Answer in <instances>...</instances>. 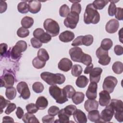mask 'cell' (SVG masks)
<instances>
[{
  "label": "cell",
  "instance_id": "cell-36",
  "mask_svg": "<svg viewBox=\"0 0 123 123\" xmlns=\"http://www.w3.org/2000/svg\"><path fill=\"white\" fill-rule=\"evenodd\" d=\"M113 45V42L112 40L110 38H104L101 42L100 47L103 49L108 50L110 49Z\"/></svg>",
  "mask_w": 123,
  "mask_h": 123
},
{
  "label": "cell",
  "instance_id": "cell-41",
  "mask_svg": "<svg viewBox=\"0 0 123 123\" xmlns=\"http://www.w3.org/2000/svg\"><path fill=\"white\" fill-rule=\"evenodd\" d=\"M17 35L20 37L24 38L29 35V31L27 28L21 27L17 30Z\"/></svg>",
  "mask_w": 123,
  "mask_h": 123
},
{
  "label": "cell",
  "instance_id": "cell-2",
  "mask_svg": "<svg viewBox=\"0 0 123 123\" xmlns=\"http://www.w3.org/2000/svg\"><path fill=\"white\" fill-rule=\"evenodd\" d=\"M41 79L49 85H61L65 81V77L63 74L56 73L53 74L48 72H44L41 73Z\"/></svg>",
  "mask_w": 123,
  "mask_h": 123
},
{
  "label": "cell",
  "instance_id": "cell-48",
  "mask_svg": "<svg viewBox=\"0 0 123 123\" xmlns=\"http://www.w3.org/2000/svg\"><path fill=\"white\" fill-rule=\"evenodd\" d=\"M51 39V36L48 33L45 32L40 37L39 40L42 43H47L49 42Z\"/></svg>",
  "mask_w": 123,
  "mask_h": 123
},
{
  "label": "cell",
  "instance_id": "cell-30",
  "mask_svg": "<svg viewBox=\"0 0 123 123\" xmlns=\"http://www.w3.org/2000/svg\"><path fill=\"white\" fill-rule=\"evenodd\" d=\"M37 57L44 62L48 61L49 58L48 52L45 49L43 48L40 49L38 50L37 53Z\"/></svg>",
  "mask_w": 123,
  "mask_h": 123
},
{
  "label": "cell",
  "instance_id": "cell-43",
  "mask_svg": "<svg viewBox=\"0 0 123 123\" xmlns=\"http://www.w3.org/2000/svg\"><path fill=\"white\" fill-rule=\"evenodd\" d=\"M81 62L86 66L90 65L92 63V58L91 56L84 53L81 59Z\"/></svg>",
  "mask_w": 123,
  "mask_h": 123
},
{
  "label": "cell",
  "instance_id": "cell-17",
  "mask_svg": "<svg viewBox=\"0 0 123 123\" xmlns=\"http://www.w3.org/2000/svg\"><path fill=\"white\" fill-rule=\"evenodd\" d=\"M58 66L60 70L66 72L71 69L73 66V63L69 59L63 58L60 61Z\"/></svg>",
  "mask_w": 123,
  "mask_h": 123
},
{
  "label": "cell",
  "instance_id": "cell-54",
  "mask_svg": "<svg viewBox=\"0 0 123 123\" xmlns=\"http://www.w3.org/2000/svg\"><path fill=\"white\" fill-rule=\"evenodd\" d=\"M83 36H80L77 37L76 38H75L72 43V45L73 46L77 47L80 45H83Z\"/></svg>",
  "mask_w": 123,
  "mask_h": 123
},
{
  "label": "cell",
  "instance_id": "cell-35",
  "mask_svg": "<svg viewBox=\"0 0 123 123\" xmlns=\"http://www.w3.org/2000/svg\"><path fill=\"white\" fill-rule=\"evenodd\" d=\"M109 1L104 0H96L93 1L92 4L96 10H102L108 3Z\"/></svg>",
  "mask_w": 123,
  "mask_h": 123
},
{
  "label": "cell",
  "instance_id": "cell-58",
  "mask_svg": "<svg viewBox=\"0 0 123 123\" xmlns=\"http://www.w3.org/2000/svg\"><path fill=\"white\" fill-rule=\"evenodd\" d=\"M114 51L117 55H122L123 54V48L122 46L117 45L114 48Z\"/></svg>",
  "mask_w": 123,
  "mask_h": 123
},
{
  "label": "cell",
  "instance_id": "cell-49",
  "mask_svg": "<svg viewBox=\"0 0 123 123\" xmlns=\"http://www.w3.org/2000/svg\"><path fill=\"white\" fill-rule=\"evenodd\" d=\"M30 42L32 47L36 49H38L42 45V43L41 41L35 37H32L30 40Z\"/></svg>",
  "mask_w": 123,
  "mask_h": 123
},
{
  "label": "cell",
  "instance_id": "cell-47",
  "mask_svg": "<svg viewBox=\"0 0 123 123\" xmlns=\"http://www.w3.org/2000/svg\"><path fill=\"white\" fill-rule=\"evenodd\" d=\"M111 2L108 8V14L109 16H113L114 15L116 11V6L115 4L112 1V0L109 1Z\"/></svg>",
  "mask_w": 123,
  "mask_h": 123
},
{
  "label": "cell",
  "instance_id": "cell-45",
  "mask_svg": "<svg viewBox=\"0 0 123 123\" xmlns=\"http://www.w3.org/2000/svg\"><path fill=\"white\" fill-rule=\"evenodd\" d=\"M81 12V5L79 3H73L71 7V12L79 14Z\"/></svg>",
  "mask_w": 123,
  "mask_h": 123
},
{
  "label": "cell",
  "instance_id": "cell-39",
  "mask_svg": "<svg viewBox=\"0 0 123 123\" xmlns=\"http://www.w3.org/2000/svg\"><path fill=\"white\" fill-rule=\"evenodd\" d=\"M70 13V8L66 4L62 5L59 9V14L61 17H66Z\"/></svg>",
  "mask_w": 123,
  "mask_h": 123
},
{
  "label": "cell",
  "instance_id": "cell-14",
  "mask_svg": "<svg viewBox=\"0 0 123 123\" xmlns=\"http://www.w3.org/2000/svg\"><path fill=\"white\" fill-rule=\"evenodd\" d=\"M97 83L90 82L86 93L87 98L89 99H95L97 97Z\"/></svg>",
  "mask_w": 123,
  "mask_h": 123
},
{
  "label": "cell",
  "instance_id": "cell-52",
  "mask_svg": "<svg viewBox=\"0 0 123 123\" xmlns=\"http://www.w3.org/2000/svg\"><path fill=\"white\" fill-rule=\"evenodd\" d=\"M16 108V106L15 104L14 103H10L8 106H7V108L6 109L4 112L6 114H10L11 112L13 111Z\"/></svg>",
  "mask_w": 123,
  "mask_h": 123
},
{
  "label": "cell",
  "instance_id": "cell-11",
  "mask_svg": "<svg viewBox=\"0 0 123 123\" xmlns=\"http://www.w3.org/2000/svg\"><path fill=\"white\" fill-rule=\"evenodd\" d=\"M18 92L20 94V97L24 99H28L30 97V91L28 85L25 82H19L16 86Z\"/></svg>",
  "mask_w": 123,
  "mask_h": 123
},
{
  "label": "cell",
  "instance_id": "cell-42",
  "mask_svg": "<svg viewBox=\"0 0 123 123\" xmlns=\"http://www.w3.org/2000/svg\"><path fill=\"white\" fill-rule=\"evenodd\" d=\"M93 42V37L91 35H87L83 36V45L86 46H90Z\"/></svg>",
  "mask_w": 123,
  "mask_h": 123
},
{
  "label": "cell",
  "instance_id": "cell-1",
  "mask_svg": "<svg viewBox=\"0 0 123 123\" xmlns=\"http://www.w3.org/2000/svg\"><path fill=\"white\" fill-rule=\"evenodd\" d=\"M100 20V15L92 3L88 4L84 14V22L86 24H97Z\"/></svg>",
  "mask_w": 123,
  "mask_h": 123
},
{
  "label": "cell",
  "instance_id": "cell-26",
  "mask_svg": "<svg viewBox=\"0 0 123 123\" xmlns=\"http://www.w3.org/2000/svg\"><path fill=\"white\" fill-rule=\"evenodd\" d=\"M88 79L85 75H80L75 81V84L78 87L84 88L88 83Z\"/></svg>",
  "mask_w": 123,
  "mask_h": 123
},
{
  "label": "cell",
  "instance_id": "cell-63",
  "mask_svg": "<svg viewBox=\"0 0 123 123\" xmlns=\"http://www.w3.org/2000/svg\"><path fill=\"white\" fill-rule=\"evenodd\" d=\"M122 30H123V28H121L120 29V30L119 31V39H120V41H121V43H123V41H122V39H123V37H122Z\"/></svg>",
  "mask_w": 123,
  "mask_h": 123
},
{
  "label": "cell",
  "instance_id": "cell-20",
  "mask_svg": "<svg viewBox=\"0 0 123 123\" xmlns=\"http://www.w3.org/2000/svg\"><path fill=\"white\" fill-rule=\"evenodd\" d=\"M74 38V34L73 32L66 30L60 34L59 38L62 42L67 43L72 41Z\"/></svg>",
  "mask_w": 123,
  "mask_h": 123
},
{
  "label": "cell",
  "instance_id": "cell-6",
  "mask_svg": "<svg viewBox=\"0 0 123 123\" xmlns=\"http://www.w3.org/2000/svg\"><path fill=\"white\" fill-rule=\"evenodd\" d=\"M43 27L47 33L52 37H56L59 34V25L56 21L52 19H46L43 23Z\"/></svg>",
  "mask_w": 123,
  "mask_h": 123
},
{
  "label": "cell",
  "instance_id": "cell-23",
  "mask_svg": "<svg viewBox=\"0 0 123 123\" xmlns=\"http://www.w3.org/2000/svg\"><path fill=\"white\" fill-rule=\"evenodd\" d=\"M58 116L59 117L58 120H57L54 122L62 123H68L70 122L69 118L70 117V115L66 113L63 109L59 111L58 113Z\"/></svg>",
  "mask_w": 123,
  "mask_h": 123
},
{
  "label": "cell",
  "instance_id": "cell-25",
  "mask_svg": "<svg viewBox=\"0 0 123 123\" xmlns=\"http://www.w3.org/2000/svg\"><path fill=\"white\" fill-rule=\"evenodd\" d=\"M36 105L38 110H43L45 109L48 105V101L44 96L39 97L36 102Z\"/></svg>",
  "mask_w": 123,
  "mask_h": 123
},
{
  "label": "cell",
  "instance_id": "cell-40",
  "mask_svg": "<svg viewBox=\"0 0 123 123\" xmlns=\"http://www.w3.org/2000/svg\"><path fill=\"white\" fill-rule=\"evenodd\" d=\"M32 89L35 93H40L43 91L44 86L41 82H36L33 84Z\"/></svg>",
  "mask_w": 123,
  "mask_h": 123
},
{
  "label": "cell",
  "instance_id": "cell-8",
  "mask_svg": "<svg viewBox=\"0 0 123 123\" xmlns=\"http://www.w3.org/2000/svg\"><path fill=\"white\" fill-rule=\"evenodd\" d=\"M96 54L98 59V62L99 64L106 66L110 63L111 58L108 55V50H106L100 47L97 49Z\"/></svg>",
  "mask_w": 123,
  "mask_h": 123
},
{
  "label": "cell",
  "instance_id": "cell-28",
  "mask_svg": "<svg viewBox=\"0 0 123 123\" xmlns=\"http://www.w3.org/2000/svg\"><path fill=\"white\" fill-rule=\"evenodd\" d=\"M73 102L76 105L81 103L84 100L85 94L81 92H76L72 97Z\"/></svg>",
  "mask_w": 123,
  "mask_h": 123
},
{
  "label": "cell",
  "instance_id": "cell-22",
  "mask_svg": "<svg viewBox=\"0 0 123 123\" xmlns=\"http://www.w3.org/2000/svg\"><path fill=\"white\" fill-rule=\"evenodd\" d=\"M98 107V102L95 99H87L84 104V108L87 111L97 110Z\"/></svg>",
  "mask_w": 123,
  "mask_h": 123
},
{
  "label": "cell",
  "instance_id": "cell-16",
  "mask_svg": "<svg viewBox=\"0 0 123 123\" xmlns=\"http://www.w3.org/2000/svg\"><path fill=\"white\" fill-rule=\"evenodd\" d=\"M102 72V69L100 67H95L93 68L89 73V80L90 82L98 83L100 79Z\"/></svg>",
  "mask_w": 123,
  "mask_h": 123
},
{
  "label": "cell",
  "instance_id": "cell-7",
  "mask_svg": "<svg viewBox=\"0 0 123 123\" xmlns=\"http://www.w3.org/2000/svg\"><path fill=\"white\" fill-rule=\"evenodd\" d=\"M15 82V77L10 70H5L0 76V87L8 88L12 87Z\"/></svg>",
  "mask_w": 123,
  "mask_h": 123
},
{
  "label": "cell",
  "instance_id": "cell-44",
  "mask_svg": "<svg viewBox=\"0 0 123 123\" xmlns=\"http://www.w3.org/2000/svg\"><path fill=\"white\" fill-rule=\"evenodd\" d=\"M25 108H26L27 111L28 113H32V114L36 113L38 110V109L36 105L33 103H29V104H27Z\"/></svg>",
  "mask_w": 123,
  "mask_h": 123
},
{
  "label": "cell",
  "instance_id": "cell-19",
  "mask_svg": "<svg viewBox=\"0 0 123 123\" xmlns=\"http://www.w3.org/2000/svg\"><path fill=\"white\" fill-rule=\"evenodd\" d=\"M28 7L29 11L32 13L38 12L41 8V3L38 0L28 1Z\"/></svg>",
  "mask_w": 123,
  "mask_h": 123
},
{
  "label": "cell",
  "instance_id": "cell-56",
  "mask_svg": "<svg viewBox=\"0 0 123 123\" xmlns=\"http://www.w3.org/2000/svg\"><path fill=\"white\" fill-rule=\"evenodd\" d=\"M8 45L5 43H1L0 45V53L1 56L5 57L7 53Z\"/></svg>",
  "mask_w": 123,
  "mask_h": 123
},
{
  "label": "cell",
  "instance_id": "cell-15",
  "mask_svg": "<svg viewBox=\"0 0 123 123\" xmlns=\"http://www.w3.org/2000/svg\"><path fill=\"white\" fill-rule=\"evenodd\" d=\"M119 27V23L115 19H112L109 21L105 26L106 31L110 34L115 33Z\"/></svg>",
  "mask_w": 123,
  "mask_h": 123
},
{
  "label": "cell",
  "instance_id": "cell-51",
  "mask_svg": "<svg viewBox=\"0 0 123 123\" xmlns=\"http://www.w3.org/2000/svg\"><path fill=\"white\" fill-rule=\"evenodd\" d=\"M59 111L60 109L58 107L56 106H52L48 109V113L49 115L55 116L58 114Z\"/></svg>",
  "mask_w": 123,
  "mask_h": 123
},
{
  "label": "cell",
  "instance_id": "cell-31",
  "mask_svg": "<svg viewBox=\"0 0 123 123\" xmlns=\"http://www.w3.org/2000/svg\"><path fill=\"white\" fill-rule=\"evenodd\" d=\"M28 1H22L19 2L17 5V10L18 12L21 13H26L28 12Z\"/></svg>",
  "mask_w": 123,
  "mask_h": 123
},
{
  "label": "cell",
  "instance_id": "cell-61",
  "mask_svg": "<svg viewBox=\"0 0 123 123\" xmlns=\"http://www.w3.org/2000/svg\"><path fill=\"white\" fill-rule=\"evenodd\" d=\"M93 68V64L92 63H91L90 65H89L88 66H87L85 68V69L84 70V73L85 74H89Z\"/></svg>",
  "mask_w": 123,
  "mask_h": 123
},
{
  "label": "cell",
  "instance_id": "cell-3",
  "mask_svg": "<svg viewBox=\"0 0 123 123\" xmlns=\"http://www.w3.org/2000/svg\"><path fill=\"white\" fill-rule=\"evenodd\" d=\"M49 90V94L55 99L56 103L62 104L68 101V98L63 89L60 88L56 85L50 86Z\"/></svg>",
  "mask_w": 123,
  "mask_h": 123
},
{
  "label": "cell",
  "instance_id": "cell-38",
  "mask_svg": "<svg viewBox=\"0 0 123 123\" xmlns=\"http://www.w3.org/2000/svg\"><path fill=\"white\" fill-rule=\"evenodd\" d=\"M32 64L35 68L40 69L45 66L46 62H44L39 59L37 57H36L33 60Z\"/></svg>",
  "mask_w": 123,
  "mask_h": 123
},
{
  "label": "cell",
  "instance_id": "cell-62",
  "mask_svg": "<svg viewBox=\"0 0 123 123\" xmlns=\"http://www.w3.org/2000/svg\"><path fill=\"white\" fill-rule=\"evenodd\" d=\"M4 122H14L13 119L10 116H4L2 118V123Z\"/></svg>",
  "mask_w": 123,
  "mask_h": 123
},
{
  "label": "cell",
  "instance_id": "cell-50",
  "mask_svg": "<svg viewBox=\"0 0 123 123\" xmlns=\"http://www.w3.org/2000/svg\"><path fill=\"white\" fill-rule=\"evenodd\" d=\"M0 109L1 112L0 113H2L3 112V109L5 108L11 102L10 100L6 99L2 96H0Z\"/></svg>",
  "mask_w": 123,
  "mask_h": 123
},
{
  "label": "cell",
  "instance_id": "cell-59",
  "mask_svg": "<svg viewBox=\"0 0 123 123\" xmlns=\"http://www.w3.org/2000/svg\"><path fill=\"white\" fill-rule=\"evenodd\" d=\"M7 8V4L6 1L0 0V13H2L5 12Z\"/></svg>",
  "mask_w": 123,
  "mask_h": 123
},
{
  "label": "cell",
  "instance_id": "cell-5",
  "mask_svg": "<svg viewBox=\"0 0 123 123\" xmlns=\"http://www.w3.org/2000/svg\"><path fill=\"white\" fill-rule=\"evenodd\" d=\"M109 105L114 111V117L119 122L123 121V102L120 99H112Z\"/></svg>",
  "mask_w": 123,
  "mask_h": 123
},
{
  "label": "cell",
  "instance_id": "cell-37",
  "mask_svg": "<svg viewBox=\"0 0 123 123\" xmlns=\"http://www.w3.org/2000/svg\"><path fill=\"white\" fill-rule=\"evenodd\" d=\"M83 72V69L79 64L74 65L71 69V74L74 77H78L81 75Z\"/></svg>",
  "mask_w": 123,
  "mask_h": 123
},
{
  "label": "cell",
  "instance_id": "cell-34",
  "mask_svg": "<svg viewBox=\"0 0 123 123\" xmlns=\"http://www.w3.org/2000/svg\"><path fill=\"white\" fill-rule=\"evenodd\" d=\"M112 71L117 74L122 73L123 71V64L121 62H115L112 66Z\"/></svg>",
  "mask_w": 123,
  "mask_h": 123
},
{
  "label": "cell",
  "instance_id": "cell-46",
  "mask_svg": "<svg viewBox=\"0 0 123 123\" xmlns=\"http://www.w3.org/2000/svg\"><path fill=\"white\" fill-rule=\"evenodd\" d=\"M63 109L66 113L71 116L74 114L75 111H76L77 108L75 105H69L66 106Z\"/></svg>",
  "mask_w": 123,
  "mask_h": 123
},
{
  "label": "cell",
  "instance_id": "cell-24",
  "mask_svg": "<svg viewBox=\"0 0 123 123\" xmlns=\"http://www.w3.org/2000/svg\"><path fill=\"white\" fill-rule=\"evenodd\" d=\"M87 118L91 122L98 123L100 122V115L97 110L90 111L88 112Z\"/></svg>",
  "mask_w": 123,
  "mask_h": 123
},
{
  "label": "cell",
  "instance_id": "cell-13",
  "mask_svg": "<svg viewBox=\"0 0 123 123\" xmlns=\"http://www.w3.org/2000/svg\"><path fill=\"white\" fill-rule=\"evenodd\" d=\"M114 111L109 104L100 113V120L102 122L107 123L111 121L114 115Z\"/></svg>",
  "mask_w": 123,
  "mask_h": 123
},
{
  "label": "cell",
  "instance_id": "cell-10",
  "mask_svg": "<svg viewBox=\"0 0 123 123\" xmlns=\"http://www.w3.org/2000/svg\"><path fill=\"white\" fill-rule=\"evenodd\" d=\"M79 19V14L70 12L69 14L64 19L63 23L66 27L74 29L78 23Z\"/></svg>",
  "mask_w": 123,
  "mask_h": 123
},
{
  "label": "cell",
  "instance_id": "cell-4",
  "mask_svg": "<svg viewBox=\"0 0 123 123\" xmlns=\"http://www.w3.org/2000/svg\"><path fill=\"white\" fill-rule=\"evenodd\" d=\"M27 48V44L25 41L19 40L9 51V54L12 60L18 61L22 56V52L25 51Z\"/></svg>",
  "mask_w": 123,
  "mask_h": 123
},
{
  "label": "cell",
  "instance_id": "cell-60",
  "mask_svg": "<svg viewBox=\"0 0 123 123\" xmlns=\"http://www.w3.org/2000/svg\"><path fill=\"white\" fill-rule=\"evenodd\" d=\"M24 112L23 110L20 107H18L17 108V110L16 111V115L17 118L19 119L22 118L24 115Z\"/></svg>",
  "mask_w": 123,
  "mask_h": 123
},
{
  "label": "cell",
  "instance_id": "cell-27",
  "mask_svg": "<svg viewBox=\"0 0 123 123\" xmlns=\"http://www.w3.org/2000/svg\"><path fill=\"white\" fill-rule=\"evenodd\" d=\"M22 120L25 123H39V121L34 115L32 114V113H30L28 112L25 113L22 118Z\"/></svg>",
  "mask_w": 123,
  "mask_h": 123
},
{
  "label": "cell",
  "instance_id": "cell-33",
  "mask_svg": "<svg viewBox=\"0 0 123 123\" xmlns=\"http://www.w3.org/2000/svg\"><path fill=\"white\" fill-rule=\"evenodd\" d=\"M63 90L67 98H72L75 94V90L74 88L71 85H67L63 88Z\"/></svg>",
  "mask_w": 123,
  "mask_h": 123
},
{
  "label": "cell",
  "instance_id": "cell-53",
  "mask_svg": "<svg viewBox=\"0 0 123 123\" xmlns=\"http://www.w3.org/2000/svg\"><path fill=\"white\" fill-rule=\"evenodd\" d=\"M45 33V32L43 29H42V28H38L36 29L34 31L33 35V36L34 37L39 39L40 38V37H41V36Z\"/></svg>",
  "mask_w": 123,
  "mask_h": 123
},
{
  "label": "cell",
  "instance_id": "cell-55",
  "mask_svg": "<svg viewBox=\"0 0 123 123\" xmlns=\"http://www.w3.org/2000/svg\"><path fill=\"white\" fill-rule=\"evenodd\" d=\"M42 121L44 123H52L54 122V116L50 115H46L42 117Z\"/></svg>",
  "mask_w": 123,
  "mask_h": 123
},
{
  "label": "cell",
  "instance_id": "cell-21",
  "mask_svg": "<svg viewBox=\"0 0 123 123\" xmlns=\"http://www.w3.org/2000/svg\"><path fill=\"white\" fill-rule=\"evenodd\" d=\"M73 117L75 122L77 123H86L87 122L86 114L81 110L77 109L73 114Z\"/></svg>",
  "mask_w": 123,
  "mask_h": 123
},
{
  "label": "cell",
  "instance_id": "cell-9",
  "mask_svg": "<svg viewBox=\"0 0 123 123\" xmlns=\"http://www.w3.org/2000/svg\"><path fill=\"white\" fill-rule=\"evenodd\" d=\"M117 83L118 81L116 78L112 76H108L104 80L102 85L103 89L109 93H111L113 92Z\"/></svg>",
  "mask_w": 123,
  "mask_h": 123
},
{
  "label": "cell",
  "instance_id": "cell-57",
  "mask_svg": "<svg viewBox=\"0 0 123 123\" xmlns=\"http://www.w3.org/2000/svg\"><path fill=\"white\" fill-rule=\"evenodd\" d=\"M115 18L119 20H122L123 19V9L120 7H118L116 8V11L115 13Z\"/></svg>",
  "mask_w": 123,
  "mask_h": 123
},
{
  "label": "cell",
  "instance_id": "cell-32",
  "mask_svg": "<svg viewBox=\"0 0 123 123\" xmlns=\"http://www.w3.org/2000/svg\"><path fill=\"white\" fill-rule=\"evenodd\" d=\"M5 95L9 100H13L16 96V90L14 87L6 88Z\"/></svg>",
  "mask_w": 123,
  "mask_h": 123
},
{
  "label": "cell",
  "instance_id": "cell-12",
  "mask_svg": "<svg viewBox=\"0 0 123 123\" xmlns=\"http://www.w3.org/2000/svg\"><path fill=\"white\" fill-rule=\"evenodd\" d=\"M69 53L72 61L78 62H81V59L84 54L82 49L78 47L71 48L69 51Z\"/></svg>",
  "mask_w": 123,
  "mask_h": 123
},
{
  "label": "cell",
  "instance_id": "cell-18",
  "mask_svg": "<svg viewBox=\"0 0 123 123\" xmlns=\"http://www.w3.org/2000/svg\"><path fill=\"white\" fill-rule=\"evenodd\" d=\"M99 104L101 106H106L109 104L111 98L110 93L105 90L101 91L99 93Z\"/></svg>",
  "mask_w": 123,
  "mask_h": 123
},
{
  "label": "cell",
  "instance_id": "cell-29",
  "mask_svg": "<svg viewBox=\"0 0 123 123\" xmlns=\"http://www.w3.org/2000/svg\"><path fill=\"white\" fill-rule=\"evenodd\" d=\"M22 27L25 28H29L33 25L34 19L29 16H25L23 17L21 22Z\"/></svg>",
  "mask_w": 123,
  "mask_h": 123
}]
</instances>
